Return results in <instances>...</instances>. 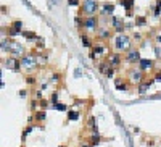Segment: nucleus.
<instances>
[{
	"label": "nucleus",
	"mask_w": 161,
	"mask_h": 147,
	"mask_svg": "<svg viewBox=\"0 0 161 147\" xmlns=\"http://www.w3.org/2000/svg\"><path fill=\"white\" fill-rule=\"evenodd\" d=\"M134 3H135V0H119V5H121V7H124V8H126V11H127L129 15L132 13Z\"/></svg>",
	"instance_id": "nucleus-18"
},
{
	"label": "nucleus",
	"mask_w": 161,
	"mask_h": 147,
	"mask_svg": "<svg viewBox=\"0 0 161 147\" xmlns=\"http://www.w3.org/2000/svg\"><path fill=\"white\" fill-rule=\"evenodd\" d=\"M140 60H142V57H140V49L139 47H132L124 53V63H127V65L137 66Z\"/></svg>",
	"instance_id": "nucleus-6"
},
{
	"label": "nucleus",
	"mask_w": 161,
	"mask_h": 147,
	"mask_svg": "<svg viewBox=\"0 0 161 147\" xmlns=\"http://www.w3.org/2000/svg\"><path fill=\"white\" fill-rule=\"evenodd\" d=\"M153 78H155V81H159L161 79V68H156V70L153 71Z\"/></svg>",
	"instance_id": "nucleus-37"
},
{
	"label": "nucleus",
	"mask_w": 161,
	"mask_h": 147,
	"mask_svg": "<svg viewBox=\"0 0 161 147\" xmlns=\"http://www.w3.org/2000/svg\"><path fill=\"white\" fill-rule=\"evenodd\" d=\"M118 70H116V68H113V66H110V68H108V70H106V73H105V76L108 78V79H110V78H113L114 76V73H116Z\"/></svg>",
	"instance_id": "nucleus-35"
},
{
	"label": "nucleus",
	"mask_w": 161,
	"mask_h": 147,
	"mask_svg": "<svg viewBox=\"0 0 161 147\" xmlns=\"http://www.w3.org/2000/svg\"><path fill=\"white\" fill-rule=\"evenodd\" d=\"M79 147H92V144L89 142V141H85V142H80Z\"/></svg>",
	"instance_id": "nucleus-43"
},
{
	"label": "nucleus",
	"mask_w": 161,
	"mask_h": 147,
	"mask_svg": "<svg viewBox=\"0 0 161 147\" xmlns=\"http://www.w3.org/2000/svg\"><path fill=\"white\" fill-rule=\"evenodd\" d=\"M50 104L52 105L58 104V90H53V94H52V97H50Z\"/></svg>",
	"instance_id": "nucleus-34"
},
{
	"label": "nucleus",
	"mask_w": 161,
	"mask_h": 147,
	"mask_svg": "<svg viewBox=\"0 0 161 147\" xmlns=\"http://www.w3.org/2000/svg\"><path fill=\"white\" fill-rule=\"evenodd\" d=\"M10 26L13 28V29H15L16 32H18V34H20V32H23V21H21V20H15Z\"/></svg>",
	"instance_id": "nucleus-24"
},
{
	"label": "nucleus",
	"mask_w": 161,
	"mask_h": 147,
	"mask_svg": "<svg viewBox=\"0 0 161 147\" xmlns=\"http://www.w3.org/2000/svg\"><path fill=\"white\" fill-rule=\"evenodd\" d=\"M36 99L42 100V90H40V89H36Z\"/></svg>",
	"instance_id": "nucleus-41"
},
{
	"label": "nucleus",
	"mask_w": 161,
	"mask_h": 147,
	"mask_svg": "<svg viewBox=\"0 0 161 147\" xmlns=\"http://www.w3.org/2000/svg\"><path fill=\"white\" fill-rule=\"evenodd\" d=\"M79 116H80V113H79V112L70 110V112H68V118H66V123H70V121H76V120H79Z\"/></svg>",
	"instance_id": "nucleus-21"
},
{
	"label": "nucleus",
	"mask_w": 161,
	"mask_h": 147,
	"mask_svg": "<svg viewBox=\"0 0 161 147\" xmlns=\"http://www.w3.org/2000/svg\"><path fill=\"white\" fill-rule=\"evenodd\" d=\"M132 41H134L135 44H143V36L140 32H132Z\"/></svg>",
	"instance_id": "nucleus-28"
},
{
	"label": "nucleus",
	"mask_w": 161,
	"mask_h": 147,
	"mask_svg": "<svg viewBox=\"0 0 161 147\" xmlns=\"http://www.w3.org/2000/svg\"><path fill=\"white\" fill-rule=\"evenodd\" d=\"M147 145H148V147H153V145H155V141H152V139L147 141Z\"/></svg>",
	"instance_id": "nucleus-44"
},
{
	"label": "nucleus",
	"mask_w": 161,
	"mask_h": 147,
	"mask_svg": "<svg viewBox=\"0 0 161 147\" xmlns=\"http://www.w3.org/2000/svg\"><path fill=\"white\" fill-rule=\"evenodd\" d=\"M87 141L92 144V147H95V145H98V144H100L102 136H100V134H90V138H89Z\"/></svg>",
	"instance_id": "nucleus-22"
},
{
	"label": "nucleus",
	"mask_w": 161,
	"mask_h": 147,
	"mask_svg": "<svg viewBox=\"0 0 161 147\" xmlns=\"http://www.w3.org/2000/svg\"><path fill=\"white\" fill-rule=\"evenodd\" d=\"M32 116H34V124H42L47 120V110H37L32 113Z\"/></svg>",
	"instance_id": "nucleus-15"
},
{
	"label": "nucleus",
	"mask_w": 161,
	"mask_h": 147,
	"mask_svg": "<svg viewBox=\"0 0 161 147\" xmlns=\"http://www.w3.org/2000/svg\"><path fill=\"white\" fill-rule=\"evenodd\" d=\"M137 66H139L143 73L155 71V70H156V61L152 60V58H142V60L139 61V65H137Z\"/></svg>",
	"instance_id": "nucleus-11"
},
{
	"label": "nucleus",
	"mask_w": 161,
	"mask_h": 147,
	"mask_svg": "<svg viewBox=\"0 0 161 147\" xmlns=\"http://www.w3.org/2000/svg\"><path fill=\"white\" fill-rule=\"evenodd\" d=\"M21 36L24 37L26 41H29V42H34V44H36L37 37H39V36H37V34L34 32V31H23V32H21Z\"/></svg>",
	"instance_id": "nucleus-17"
},
{
	"label": "nucleus",
	"mask_w": 161,
	"mask_h": 147,
	"mask_svg": "<svg viewBox=\"0 0 161 147\" xmlns=\"http://www.w3.org/2000/svg\"><path fill=\"white\" fill-rule=\"evenodd\" d=\"M60 147H65V145H60Z\"/></svg>",
	"instance_id": "nucleus-47"
},
{
	"label": "nucleus",
	"mask_w": 161,
	"mask_h": 147,
	"mask_svg": "<svg viewBox=\"0 0 161 147\" xmlns=\"http://www.w3.org/2000/svg\"><path fill=\"white\" fill-rule=\"evenodd\" d=\"M132 36L129 34H116L113 39V49L114 52H119V53H126L129 49H132Z\"/></svg>",
	"instance_id": "nucleus-1"
},
{
	"label": "nucleus",
	"mask_w": 161,
	"mask_h": 147,
	"mask_svg": "<svg viewBox=\"0 0 161 147\" xmlns=\"http://www.w3.org/2000/svg\"><path fill=\"white\" fill-rule=\"evenodd\" d=\"M74 24H76V28L80 32H82V29H84V16L76 15V18H74Z\"/></svg>",
	"instance_id": "nucleus-20"
},
{
	"label": "nucleus",
	"mask_w": 161,
	"mask_h": 147,
	"mask_svg": "<svg viewBox=\"0 0 161 147\" xmlns=\"http://www.w3.org/2000/svg\"><path fill=\"white\" fill-rule=\"evenodd\" d=\"M159 8H161V0H158V2H156V7H155V10H153V15L155 16H159Z\"/></svg>",
	"instance_id": "nucleus-38"
},
{
	"label": "nucleus",
	"mask_w": 161,
	"mask_h": 147,
	"mask_svg": "<svg viewBox=\"0 0 161 147\" xmlns=\"http://www.w3.org/2000/svg\"><path fill=\"white\" fill-rule=\"evenodd\" d=\"M2 63H3V68H7V70H13V71H21L23 70L20 58H15V57H11V55H8L7 58H3Z\"/></svg>",
	"instance_id": "nucleus-9"
},
{
	"label": "nucleus",
	"mask_w": 161,
	"mask_h": 147,
	"mask_svg": "<svg viewBox=\"0 0 161 147\" xmlns=\"http://www.w3.org/2000/svg\"><path fill=\"white\" fill-rule=\"evenodd\" d=\"M106 60L108 63H110V66L116 68V70H119V66L124 63V53H119V52H111L106 55Z\"/></svg>",
	"instance_id": "nucleus-8"
},
{
	"label": "nucleus",
	"mask_w": 161,
	"mask_h": 147,
	"mask_svg": "<svg viewBox=\"0 0 161 147\" xmlns=\"http://www.w3.org/2000/svg\"><path fill=\"white\" fill-rule=\"evenodd\" d=\"M100 11V2L98 0H82V5L79 7L77 15L80 16H97Z\"/></svg>",
	"instance_id": "nucleus-2"
},
{
	"label": "nucleus",
	"mask_w": 161,
	"mask_h": 147,
	"mask_svg": "<svg viewBox=\"0 0 161 147\" xmlns=\"http://www.w3.org/2000/svg\"><path fill=\"white\" fill-rule=\"evenodd\" d=\"M20 61H21V68L24 71H27L31 75V73L36 70V68H39L40 65H39V61H37V58L34 57V53L32 52H29V53H26L24 57H21L20 58Z\"/></svg>",
	"instance_id": "nucleus-5"
},
{
	"label": "nucleus",
	"mask_w": 161,
	"mask_h": 147,
	"mask_svg": "<svg viewBox=\"0 0 161 147\" xmlns=\"http://www.w3.org/2000/svg\"><path fill=\"white\" fill-rule=\"evenodd\" d=\"M152 83H153V79H147V81L140 83L139 86H137V92H139L140 95L147 94V92H148V89H150V86H152Z\"/></svg>",
	"instance_id": "nucleus-16"
},
{
	"label": "nucleus",
	"mask_w": 161,
	"mask_h": 147,
	"mask_svg": "<svg viewBox=\"0 0 161 147\" xmlns=\"http://www.w3.org/2000/svg\"><path fill=\"white\" fill-rule=\"evenodd\" d=\"M153 41H155V45H161V32H158V34H155Z\"/></svg>",
	"instance_id": "nucleus-39"
},
{
	"label": "nucleus",
	"mask_w": 161,
	"mask_h": 147,
	"mask_svg": "<svg viewBox=\"0 0 161 147\" xmlns=\"http://www.w3.org/2000/svg\"><path fill=\"white\" fill-rule=\"evenodd\" d=\"M92 50H94V52L97 53V57H105V58H106V55L110 53V52H108V47H106L105 42H97V41H95Z\"/></svg>",
	"instance_id": "nucleus-12"
},
{
	"label": "nucleus",
	"mask_w": 161,
	"mask_h": 147,
	"mask_svg": "<svg viewBox=\"0 0 161 147\" xmlns=\"http://www.w3.org/2000/svg\"><path fill=\"white\" fill-rule=\"evenodd\" d=\"M87 128L90 129V131H92V129H95V128H98V126H97V123H95V116L94 115H89V118H87Z\"/></svg>",
	"instance_id": "nucleus-25"
},
{
	"label": "nucleus",
	"mask_w": 161,
	"mask_h": 147,
	"mask_svg": "<svg viewBox=\"0 0 161 147\" xmlns=\"http://www.w3.org/2000/svg\"><path fill=\"white\" fill-rule=\"evenodd\" d=\"M36 47H37L39 50H45V41H44V37H37Z\"/></svg>",
	"instance_id": "nucleus-31"
},
{
	"label": "nucleus",
	"mask_w": 161,
	"mask_h": 147,
	"mask_svg": "<svg viewBox=\"0 0 161 147\" xmlns=\"http://www.w3.org/2000/svg\"><path fill=\"white\" fill-rule=\"evenodd\" d=\"M114 8H116V5L113 2H100L98 16H108V18H111L114 15Z\"/></svg>",
	"instance_id": "nucleus-10"
},
{
	"label": "nucleus",
	"mask_w": 161,
	"mask_h": 147,
	"mask_svg": "<svg viewBox=\"0 0 161 147\" xmlns=\"http://www.w3.org/2000/svg\"><path fill=\"white\" fill-rule=\"evenodd\" d=\"M159 29H161V23H159Z\"/></svg>",
	"instance_id": "nucleus-46"
},
{
	"label": "nucleus",
	"mask_w": 161,
	"mask_h": 147,
	"mask_svg": "<svg viewBox=\"0 0 161 147\" xmlns=\"http://www.w3.org/2000/svg\"><path fill=\"white\" fill-rule=\"evenodd\" d=\"M61 78H63L61 73H53V75H52L50 83H52V84H58V83H61Z\"/></svg>",
	"instance_id": "nucleus-29"
},
{
	"label": "nucleus",
	"mask_w": 161,
	"mask_h": 147,
	"mask_svg": "<svg viewBox=\"0 0 161 147\" xmlns=\"http://www.w3.org/2000/svg\"><path fill=\"white\" fill-rule=\"evenodd\" d=\"M56 2H58V0H52V3H56Z\"/></svg>",
	"instance_id": "nucleus-45"
},
{
	"label": "nucleus",
	"mask_w": 161,
	"mask_h": 147,
	"mask_svg": "<svg viewBox=\"0 0 161 147\" xmlns=\"http://www.w3.org/2000/svg\"><path fill=\"white\" fill-rule=\"evenodd\" d=\"M52 108H55V110H58V112H68V105L65 104H55V105H52Z\"/></svg>",
	"instance_id": "nucleus-30"
},
{
	"label": "nucleus",
	"mask_w": 161,
	"mask_h": 147,
	"mask_svg": "<svg viewBox=\"0 0 161 147\" xmlns=\"http://www.w3.org/2000/svg\"><path fill=\"white\" fill-rule=\"evenodd\" d=\"M18 95H20V97H21V99H26V97H27V90H26V89H23V90H20V92H18Z\"/></svg>",
	"instance_id": "nucleus-40"
},
{
	"label": "nucleus",
	"mask_w": 161,
	"mask_h": 147,
	"mask_svg": "<svg viewBox=\"0 0 161 147\" xmlns=\"http://www.w3.org/2000/svg\"><path fill=\"white\" fill-rule=\"evenodd\" d=\"M126 78L129 79V83L131 84H135V86H139L140 83L143 81H147V73H143L139 66H131L129 68V71H127V75H126Z\"/></svg>",
	"instance_id": "nucleus-3"
},
{
	"label": "nucleus",
	"mask_w": 161,
	"mask_h": 147,
	"mask_svg": "<svg viewBox=\"0 0 161 147\" xmlns=\"http://www.w3.org/2000/svg\"><path fill=\"white\" fill-rule=\"evenodd\" d=\"M24 81L29 84V86H36V84H37V76L36 75H26Z\"/></svg>",
	"instance_id": "nucleus-27"
},
{
	"label": "nucleus",
	"mask_w": 161,
	"mask_h": 147,
	"mask_svg": "<svg viewBox=\"0 0 161 147\" xmlns=\"http://www.w3.org/2000/svg\"><path fill=\"white\" fill-rule=\"evenodd\" d=\"M89 57H90V58H92V60H97V58H98V57H97V53L94 52V50H90V53H89Z\"/></svg>",
	"instance_id": "nucleus-42"
},
{
	"label": "nucleus",
	"mask_w": 161,
	"mask_h": 147,
	"mask_svg": "<svg viewBox=\"0 0 161 147\" xmlns=\"http://www.w3.org/2000/svg\"><path fill=\"white\" fill-rule=\"evenodd\" d=\"M159 142H161V141H159Z\"/></svg>",
	"instance_id": "nucleus-49"
},
{
	"label": "nucleus",
	"mask_w": 161,
	"mask_h": 147,
	"mask_svg": "<svg viewBox=\"0 0 161 147\" xmlns=\"http://www.w3.org/2000/svg\"><path fill=\"white\" fill-rule=\"evenodd\" d=\"M68 5H70V7H80V5H82V0H68Z\"/></svg>",
	"instance_id": "nucleus-36"
},
{
	"label": "nucleus",
	"mask_w": 161,
	"mask_h": 147,
	"mask_svg": "<svg viewBox=\"0 0 161 147\" xmlns=\"http://www.w3.org/2000/svg\"><path fill=\"white\" fill-rule=\"evenodd\" d=\"M48 104H50V100H47V99L39 100V108H40V110H47V108H48Z\"/></svg>",
	"instance_id": "nucleus-32"
},
{
	"label": "nucleus",
	"mask_w": 161,
	"mask_h": 147,
	"mask_svg": "<svg viewBox=\"0 0 161 147\" xmlns=\"http://www.w3.org/2000/svg\"><path fill=\"white\" fill-rule=\"evenodd\" d=\"M108 68H110V63H108L106 58H103V60L98 61V71H100V73H103V75H105Z\"/></svg>",
	"instance_id": "nucleus-19"
},
{
	"label": "nucleus",
	"mask_w": 161,
	"mask_h": 147,
	"mask_svg": "<svg viewBox=\"0 0 161 147\" xmlns=\"http://www.w3.org/2000/svg\"><path fill=\"white\" fill-rule=\"evenodd\" d=\"M23 147H24V145H23Z\"/></svg>",
	"instance_id": "nucleus-48"
},
{
	"label": "nucleus",
	"mask_w": 161,
	"mask_h": 147,
	"mask_svg": "<svg viewBox=\"0 0 161 147\" xmlns=\"http://www.w3.org/2000/svg\"><path fill=\"white\" fill-rule=\"evenodd\" d=\"M114 36H116V32L113 31L111 26H100L98 29L95 32V41L97 42H110V39L113 41Z\"/></svg>",
	"instance_id": "nucleus-4"
},
{
	"label": "nucleus",
	"mask_w": 161,
	"mask_h": 147,
	"mask_svg": "<svg viewBox=\"0 0 161 147\" xmlns=\"http://www.w3.org/2000/svg\"><path fill=\"white\" fill-rule=\"evenodd\" d=\"M29 108L32 110V113H34V112H37V108H39V100H37V99H32V100H31Z\"/></svg>",
	"instance_id": "nucleus-33"
},
{
	"label": "nucleus",
	"mask_w": 161,
	"mask_h": 147,
	"mask_svg": "<svg viewBox=\"0 0 161 147\" xmlns=\"http://www.w3.org/2000/svg\"><path fill=\"white\" fill-rule=\"evenodd\" d=\"M114 86L118 90H129L131 89V83L127 78H116L114 79Z\"/></svg>",
	"instance_id": "nucleus-13"
},
{
	"label": "nucleus",
	"mask_w": 161,
	"mask_h": 147,
	"mask_svg": "<svg viewBox=\"0 0 161 147\" xmlns=\"http://www.w3.org/2000/svg\"><path fill=\"white\" fill-rule=\"evenodd\" d=\"M100 28V16H85L84 18V32H97Z\"/></svg>",
	"instance_id": "nucleus-7"
},
{
	"label": "nucleus",
	"mask_w": 161,
	"mask_h": 147,
	"mask_svg": "<svg viewBox=\"0 0 161 147\" xmlns=\"http://www.w3.org/2000/svg\"><path fill=\"white\" fill-rule=\"evenodd\" d=\"M34 126H36V124H27V126L24 128V129H23V136H21V138H23V142H24V141H26V138H27V134H29L31 131H32V129H34Z\"/></svg>",
	"instance_id": "nucleus-26"
},
{
	"label": "nucleus",
	"mask_w": 161,
	"mask_h": 147,
	"mask_svg": "<svg viewBox=\"0 0 161 147\" xmlns=\"http://www.w3.org/2000/svg\"><path fill=\"white\" fill-rule=\"evenodd\" d=\"M80 44H82V47L92 50V47H94V44H95V39H92L87 32H80Z\"/></svg>",
	"instance_id": "nucleus-14"
},
{
	"label": "nucleus",
	"mask_w": 161,
	"mask_h": 147,
	"mask_svg": "<svg viewBox=\"0 0 161 147\" xmlns=\"http://www.w3.org/2000/svg\"><path fill=\"white\" fill-rule=\"evenodd\" d=\"M134 23H135V26L143 28V26H147V18H145V16L137 15V16H135V20H134Z\"/></svg>",
	"instance_id": "nucleus-23"
}]
</instances>
